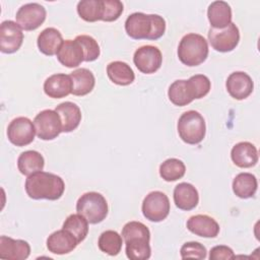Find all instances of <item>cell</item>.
I'll return each instance as SVG.
<instances>
[{
    "label": "cell",
    "instance_id": "1",
    "mask_svg": "<svg viewBox=\"0 0 260 260\" xmlns=\"http://www.w3.org/2000/svg\"><path fill=\"white\" fill-rule=\"evenodd\" d=\"M125 30L131 39L155 41L164 36L166 20L158 14L134 12L127 17Z\"/></svg>",
    "mask_w": 260,
    "mask_h": 260
},
{
    "label": "cell",
    "instance_id": "2",
    "mask_svg": "<svg viewBox=\"0 0 260 260\" xmlns=\"http://www.w3.org/2000/svg\"><path fill=\"white\" fill-rule=\"evenodd\" d=\"M24 188L31 199L57 200L65 191V183L61 177L41 171L26 178Z\"/></svg>",
    "mask_w": 260,
    "mask_h": 260
},
{
    "label": "cell",
    "instance_id": "3",
    "mask_svg": "<svg viewBox=\"0 0 260 260\" xmlns=\"http://www.w3.org/2000/svg\"><path fill=\"white\" fill-rule=\"evenodd\" d=\"M122 238L126 245V256L130 260H146L150 258V232L140 221H129L122 229Z\"/></svg>",
    "mask_w": 260,
    "mask_h": 260
},
{
    "label": "cell",
    "instance_id": "4",
    "mask_svg": "<svg viewBox=\"0 0 260 260\" xmlns=\"http://www.w3.org/2000/svg\"><path fill=\"white\" fill-rule=\"evenodd\" d=\"M208 44L203 36L195 32L185 35L178 46L180 61L189 67L198 66L208 56Z\"/></svg>",
    "mask_w": 260,
    "mask_h": 260
},
{
    "label": "cell",
    "instance_id": "5",
    "mask_svg": "<svg viewBox=\"0 0 260 260\" xmlns=\"http://www.w3.org/2000/svg\"><path fill=\"white\" fill-rule=\"evenodd\" d=\"M177 129L180 138L187 144L200 143L206 133L204 118L197 111H187L178 120Z\"/></svg>",
    "mask_w": 260,
    "mask_h": 260
},
{
    "label": "cell",
    "instance_id": "6",
    "mask_svg": "<svg viewBox=\"0 0 260 260\" xmlns=\"http://www.w3.org/2000/svg\"><path fill=\"white\" fill-rule=\"evenodd\" d=\"M108 203L106 198L98 192L82 194L76 202V211L81 214L88 223H100L108 215Z\"/></svg>",
    "mask_w": 260,
    "mask_h": 260
},
{
    "label": "cell",
    "instance_id": "7",
    "mask_svg": "<svg viewBox=\"0 0 260 260\" xmlns=\"http://www.w3.org/2000/svg\"><path fill=\"white\" fill-rule=\"evenodd\" d=\"M170 208L168 196L160 191L148 193L144 197L141 206L144 217L152 222H159L166 219L170 213Z\"/></svg>",
    "mask_w": 260,
    "mask_h": 260
},
{
    "label": "cell",
    "instance_id": "8",
    "mask_svg": "<svg viewBox=\"0 0 260 260\" xmlns=\"http://www.w3.org/2000/svg\"><path fill=\"white\" fill-rule=\"evenodd\" d=\"M37 136L42 140L55 139L62 132V122L55 110H44L34 120Z\"/></svg>",
    "mask_w": 260,
    "mask_h": 260
},
{
    "label": "cell",
    "instance_id": "9",
    "mask_svg": "<svg viewBox=\"0 0 260 260\" xmlns=\"http://www.w3.org/2000/svg\"><path fill=\"white\" fill-rule=\"evenodd\" d=\"M208 41L211 47L221 53L231 52L239 44L240 31L238 26L231 22L224 28H212L208 30Z\"/></svg>",
    "mask_w": 260,
    "mask_h": 260
},
{
    "label": "cell",
    "instance_id": "10",
    "mask_svg": "<svg viewBox=\"0 0 260 260\" xmlns=\"http://www.w3.org/2000/svg\"><path fill=\"white\" fill-rule=\"evenodd\" d=\"M36 135L34 123L26 117H17L13 119L7 127L8 140L16 146H25L30 144Z\"/></svg>",
    "mask_w": 260,
    "mask_h": 260
},
{
    "label": "cell",
    "instance_id": "11",
    "mask_svg": "<svg viewBox=\"0 0 260 260\" xmlns=\"http://www.w3.org/2000/svg\"><path fill=\"white\" fill-rule=\"evenodd\" d=\"M133 62L140 72L151 74L160 68L162 55L160 50L154 46H142L135 51Z\"/></svg>",
    "mask_w": 260,
    "mask_h": 260
},
{
    "label": "cell",
    "instance_id": "12",
    "mask_svg": "<svg viewBox=\"0 0 260 260\" xmlns=\"http://www.w3.org/2000/svg\"><path fill=\"white\" fill-rule=\"evenodd\" d=\"M47 16L46 9L39 3H26L16 12L18 25L24 30H35L43 24Z\"/></svg>",
    "mask_w": 260,
    "mask_h": 260
},
{
    "label": "cell",
    "instance_id": "13",
    "mask_svg": "<svg viewBox=\"0 0 260 260\" xmlns=\"http://www.w3.org/2000/svg\"><path fill=\"white\" fill-rule=\"evenodd\" d=\"M23 42L22 28L13 20H4L0 25V51L12 54L19 50Z\"/></svg>",
    "mask_w": 260,
    "mask_h": 260
},
{
    "label": "cell",
    "instance_id": "14",
    "mask_svg": "<svg viewBox=\"0 0 260 260\" xmlns=\"http://www.w3.org/2000/svg\"><path fill=\"white\" fill-rule=\"evenodd\" d=\"M225 87L229 94L236 100H245L254 88V83L250 75L243 71H236L229 75L225 81Z\"/></svg>",
    "mask_w": 260,
    "mask_h": 260
},
{
    "label": "cell",
    "instance_id": "15",
    "mask_svg": "<svg viewBox=\"0 0 260 260\" xmlns=\"http://www.w3.org/2000/svg\"><path fill=\"white\" fill-rule=\"evenodd\" d=\"M30 254V246L24 240L0 237V258L8 260H24Z\"/></svg>",
    "mask_w": 260,
    "mask_h": 260
},
{
    "label": "cell",
    "instance_id": "16",
    "mask_svg": "<svg viewBox=\"0 0 260 260\" xmlns=\"http://www.w3.org/2000/svg\"><path fill=\"white\" fill-rule=\"evenodd\" d=\"M78 244L76 238L64 229L52 233L47 239L48 250L57 255H64L72 252Z\"/></svg>",
    "mask_w": 260,
    "mask_h": 260
},
{
    "label": "cell",
    "instance_id": "17",
    "mask_svg": "<svg viewBox=\"0 0 260 260\" xmlns=\"http://www.w3.org/2000/svg\"><path fill=\"white\" fill-rule=\"evenodd\" d=\"M58 61L68 67H78L84 61V54L80 44L76 40H66L57 52Z\"/></svg>",
    "mask_w": 260,
    "mask_h": 260
},
{
    "label": "cell",
    "instance_id": "18",
    "mask_svg": "<svg viewBox=\"0 0 260 260\" xmlns=\"http://www.w3.org/2000/svg\"><path fill=\"white\" fill-rule=\"evenodd\" d=\"M45 93L52 99H62L72 91V81L70 75L56 73L49 76L44 82Z\"/></svg>",
    "mask_w": 260,
    "mask_h": 260
},
{
    "label": "cell",
    "instance_id": "19",
    "mask_svg": "<svg viewBox=\"0 0 260 260\" xmlns=\"http://www.w3.org/2000/svg\"><path fill=\"white\" fill-rule=\"evenodd\" d=\"M187 229L192 234L203 238H215L219 233L216 220L206 214L191 216L187 221Z\"/></svg>",
    "mask_w": 260,
    "mask_h": 260
},
{
    "label": "cell",
    "instance_id": "20",
    "mask_svg": "<svg viewBox=\"0 0 260 260\" xmlns=\"http://www.w3.org/2000/svg\"><path fill=\"white\" fill-rule=\"evenodd\" d=\"M175 205L181 210H192L199 202V194L197 189L190 183L182 182L174 189Z\"/></svg>",
    "mask_w": 260,
    "mask_h": 260
},
{
    "label": "cell",
    "instance_id": "21",
    "mask_svg": "<svg viewBox=\"0 0 260 260\" xmlns=\"http://www.w3.org/2000/svg\"><path fill=\"white\" fill-rule=\"evenodd\" d=\"M231 158L239 168H251L258 162V151L251 142H239L233 146Z\"/></svg>",
    "mask_w": 260,
    "mask_h": 260
},
{
    "label": "cell",
    "instance_id": "22",
    "mask_svg": "<svg viewBox=\"0 0 260 260\" xmlns=\"http://www.w3.org/2000/svg\"><path fill=\"white\" fill-rule=\"evenodd\" d=\"M55 111L59 114L62 122V132L69 133L75 130L81 121V111L79 107L72 102L59 104Z\"/></svg>",
    "mask_w": 260,
    "mask_h": 260
},
{
    "label": "cell",
    "instance_id": "23",
    "mask_svg": "<svg viewBox=\"0 0 260 260\" xmlns=\"http://www.w3.org/2000/svg\"><path fill=\"white\" fill-rule=\"evenodd\" d=\"M63 42L61 32L55 27L45 28L41 31L37 40L40 52L47 56L56 55Z\"/></svg>",
    "mask_w": 260,
    "mask_h": 260
},
{
    "label": "cell",
    "instance_id": "24",
    "mask_svg": "<svg viewBox=\"0 0 260 260\" xmlns=\"http://www.w3.org/2000/svg\"><path fill=\"white\" fill-rule=\"evenodd\" d=\"M207 17L212 28H224L232 22V9L225 1H214L207 9Z\"/></svg>",
    "mask_w": 260,
    "mask_h": 260
},
{
    "label": "cell",
    "instance_id": "25",
    "mask_svg": "<svg viewBox=\"0 0 260 260\" xmlns=\"http://www.w3.org/2000/svg\"><path fill=\"white\" fill-rule=\"evenodd\" d=\"M69 75L72 81V94L82 96L86 95L93 89L95 78L90 70L86 68H78Z\"/></svg>",
    "mask_w": 260,
    "mask_h": 260
},
{
    "label": "cell",
    "instance_id": "26",
    "mask_svg": "<svg viewBox=\"0 0 260 260\" xmlns=\"http://www.w3.org/2000/svg\"><path fill=\"white\" fill-rule=\"evenodd\" d=\"M45 159L43 155L36 150H26L17 158L18 171L24 176H30L35 173L43 171Z\"/></svg>",
    "mask_w": 260,
    "mask_h": 260
},
{
    "label": "cell",
    "instance_id": "27",
    "mask_svg": "<svg viewBox=\"0 0 260 260\" xmlns=\"http://www.w3.org/2000/svg\"><path fill=\"white\" fill-rule=\"evenodd\" d=\"M234 193L242 199H248L255 195L258 183L256 177L251 173H240L233 181Z\"/></svg>",
    "mask_w": 260,
    "mask_h": 260
},
{
    "label": "cell",
    "instance_id": "28",
    "mask_svg": "<svg viewBox=\"0 0 260 260\" xmlns=\"http://www.w3.org/2000/svg\"><path fill=\"white\" fill-rule=\"evenodd\" d=\"M107 74L111 81L122 86L131 84L135 79L132 68L123 61H114L108 64Z\"/></svg>",
    "mask_w": 260,
    "mask_h": 260
},
{
    "label": "cell",
    "instance_id": "29",
    "mask_svg": "<svg viewBox=\"0 0 260 260\" xmlns=\"http://www.w3.org/2000/svg\"><path fill=\"white\" fill-rule=\"evenodd\" d=\"M168 96L171 103L178 107H184L194 101L188 82L185 79L175 80L169 87Z\"/></svg>",
    "mask_w": 260,
    "mask_h": 260
},
{
    "label": "cell",
    "instance_id": "30",
    "mask_svg": "<svg viewBox=\"0 0 260 260\" xmlns=\"http://www.w3.org/2000/svg\"><path fill=\"white\" fill-rule=\"evenodd\" d=\"M122 236L119 235L116 231L112 230H108L102 233L98 241L99 249L110 256L118 255L122 249Z\"/></svg>",
    "mask_w": 260,
    "mask_h": 260
},
{
    "label": "cell",
    "instance_id": "31",
    "mask_svg": "<svg viewBox=\"0 0 260 260\" xmlns=\"http://www.w3.org/2000/svg\"><path fill=\"white\" fill-rule=\"evenodd\" d=\"M77 13L85 21L102 20L103 0H81L77 3Z\"/></svg>",
    "mask_w": 260,
    "mask_h": 260
},
{
    "label": "cell",
    "instance_id": "32",
    "mask_svg": "<svg viewBox=\"0 0 260 260\" xmlns=\"http://www.w3.org/2000/svg\"><path fill=\"white\" fill-rule=\"evenodd\" d=\"M62 229L70 232L80 243L88 234V221L79 213L70 214L63 222Z\"/></svg>",
    "mask_w": 260,
    "mask_h": 260
},
{
    "label": "cell",
    "instance_id": "33",
    "mask_svg": "<svg viewBox=\"0 0 260 260\" xmlns=\"http://www.w3.org/2000/svg\"><path fill=\"white\" fill-rule=\"evenodd\" d=\"M186 167L181 159L168 158L159 166V176L167 182L177 181L184 177Z\"/></svg>",
    "mask_w": 260,
    "mask_h": 260
},
{
    "label": "cell",
    "instance_id": "34",
    "mask_svg": "<svg viewBox=\"0 0 260 260\" xmlns=\"http://www.w3.org/2000/svg\"><path fill=\"white\" fill-rule=\"evenodd\" d=\"M187 82L194 100H198L205 96L209 92L211 87L209 78L203 74L193 75L187 80Z\"/></svg>",
    "mask_w": 260,
    "mask_h": 260
},
{
    "label": "cell",
    "instance_id": "35",
    "mask_svg": "<svg viewBox=\"0 0 260 260\" xmlns=\"http://www.w3.org/2000/svg\"><path fill=\"white\" fill-rule=\"evenodd\" d=\"M75 40L80 44L83 50L85 62L94 61L100 57V54H101L100 46L92 37L87 35H80V36H77Z\"/></svg>",
    "mask_w": 260,
    "mask_h": 260
},
{
    "label": "cell",
    "instance_id": "36",
    "mask_svg": "<svg viewBox=\"0 0 260 260\" xmlns=\"http://www.w3.org/2000/svg\"><path fill=\"white\" fill-rule=\"evenodd\" d=\"M124 6L119 0H103V21L111 22L117 20L122 12Z\"/></svg>",
    "mask_w": 260,
    "mask_h": 260
},
{
    "label": "cell",
    "instance_id": "37",
    "mask_svg": "<svg viewBox=\"0 0 260 260\" xmlns=\"http://www.w3.org/2000/svg\"><path fill=\"white\" fill-rule=\"evenodd\" d=\"M206 248L199 242H187L180 250L182 259L195 258V259H205L206 258Z\"/></svg>",
    "mask_w": 260,
    "mask_h": 260
},
{
    "label": "cell",
    "instance_id": "38",
    "mask_svg": "<svg viewBox=\"0 0 260 260\" xmlns=\"http://www.w3.org/2000/svg\"><path fill=\"white\" fill-rule=\"evenodd\" d=\"M235 253L234 251L224 245H219L211 248L209 252V259L210 260H229L234 259Z\"/></svg>",
    "mask_w": 260,
    "mask_h": 260
}]
</instances>
